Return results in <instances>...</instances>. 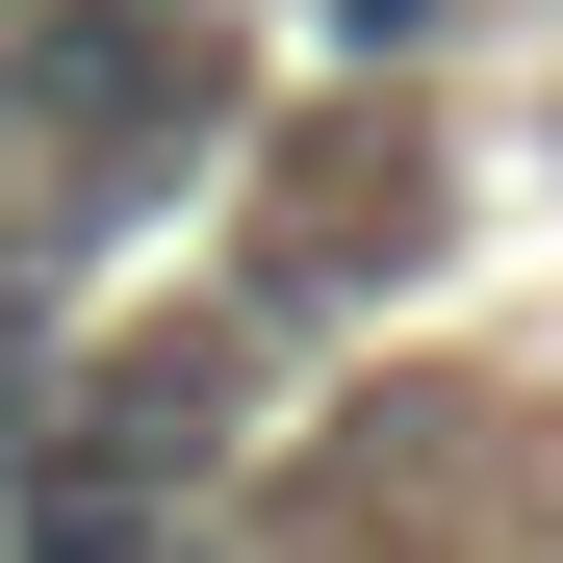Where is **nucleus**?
<instances>
[{
    "mask_svg": "<svg viewBox=\"0 0 563 563\" xmlns=\"http://www.w3.org/2000/svg\"><path fill=\"white\" fill-rule=\"evenodd\" d=\"M0 77H26V129L103 179V206L206 154V0H0Z\"/></svg>",
    "mask_w": 563,
    "mask_h": 563,
    "instance_id": "nucleus-1",
    "label": "nucleus"
},
{
    "mask_svg": "<svg viewBox=\"0 0 563 563\" xmlns=\"http://www.w3.org/2000/svg\"><path fill=\"white\" fill-rule=\"evenodd\" d=\"M26 435H52V308L0 282V461H26Z\"/></svg>",
    "mask_w": 563,
    "mask_h": 563,
    "instance_id": "nucleus-2",
    "label": "nucleus"
}]
</instances>
